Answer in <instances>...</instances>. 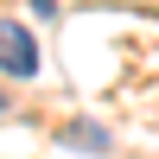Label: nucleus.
Segmentation results:
<instances>
[{
    "label": "nucleus",
    "mask_w": 159,
    "mask_h": 159,
    "mask_svg": "<svg viewBox=\"0 0 159 159\" xmlns=\"http://www.w3.org/2000/svg\"><path fill=\"white\" fill-rule=\"evenodd\" d=\"M64 147H76V153H108V127H96V121H70V127H64Z\"/></svg>",
    "instance_id": "f03ea898"
},
{
    "label": "nucleus",
    "mask_w": 159,
    "mask_h": 159,
    "mask_svg": "<svg viewBox=\"0 0 159 159\" xmlns=\"http://www.w3.org/2000/svg\"><path fill=\"white\" fill-rule=\"evenodd\" d=\"M0 115H7V96H0Z\"/></svg>",
    "instance_id": "7ed1b4c3"
},
{
    "label": "nucleus",
    "mask_w": 159,
    "mask_h": 159,
    "mask_svg": "<svg viewBox=\"0 0 159 159\" xmlns=\"http://www.w3.org/2000/svg\"><path fill=\"white\" fill-rule=\"evenodd\" d=\"M0 70L7 76H32L38 70V38L19 19H0Z\"/></svg>",
    "instance_id": "f257e3e1"
}]
</instances>
